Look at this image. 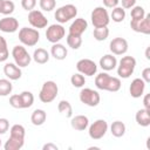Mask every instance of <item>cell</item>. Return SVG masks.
<instances>
[{
  "label": "cell",
  "instance_id": "obj_1",
  "mask_svg": "<svg viewBox=\"0 0 150 150\" xmlns=\"http://www.w3.org/2000/svg\"><path fill=\"white\" fill-rule=\"evenodd\" d=\"M9 138L6 141L5 150H20L25 144V127L21 124H14L9 130Z\"/></svg>",
  "mask_w": 150,
  "mask_h": 150
},
{
  "label": "cell",
  "instance_id": "obj_2",
  "mask_svg": "<svg viewBox=\"0 0 150 150\" xmlns=\"http://www.w3.org/2000/svg\"><path fill=\"white\" fill-rule=\"evenodd\" d=\"M95 86L101 90L115 93L121 89L122 83L118 77L110 76L108 73H100L95 77Z\"/></svg>",
  "mask_w": 150,
  "mask_h": 150
},
{
  "label": "cell",
  "instance_id": "obj_3",
  "mask_svg": "<svg viewBox=\"0 0 150 150\" xmlns=\"http://www.w3.org/2000/svg\"><path fill=\"white\" fill-rule=\"evenodd\" d=\"M116 67H117V75L121 79H129L136 68V59L130 55L123 56L120 60V62H117Z\"/></svg>",
  "mask_w": 150,
  "mask_h": 150
},
{
  "label": "cell",
  "instance_id": "obj_4",
  "mask_svg": "<svg viewBox=\"0 0 150 150\" xmlns=\"http://www.w3.org/2000/svg\"><path fill=\"white\" fill-rule=\"evenodd\" d=\"M57 93H59V87L56 82L46 81L41 87V90L39 93V98L42 103H50L56 98Z\"/></svg>",
  "mask_w": 150,
  "mask_h": 150
},
{
  "label": "cell",
  "instance_id": "obj_5",
  "mask_svg": "<svg viewBox=\"0 0 150 150\" xmlns=\"http://www.w3.org/2000/svg\"><path fill=\"white\" fill-rule=\"evenodd\" d=\"M19 40L23 46L33 47L35 46L40 40V33L35 28H28L22 27L19 30Z\"/></svg>",
  "mask_w": 150,
  "mask_h": 150
},
{
  "label": "cell",
  "instance_id": "obj_6",
  "mask_svg": "<svg viewBox=\"0 0 150 150\" xmlns=\"http://www.w3.org/2000/svg\"><path fill=\"white\" fill-rule=\"evenodd\" d=\"M76 15H77V8L75 5H71V4H67V5L59 7L54 14L56 21L61 25L74 19Z\"/></svg>",
  "mask_w": 150,
  "mask_h": 150
},
{
  "label": "cell",
  "instance_id": "obj_7",
  "mask_svg": "<svg viewBox=\"0 0 150 150\" xmlns=\"http://www.w3.org/2000/svg\"><path fill=\"white\" fill-rule=\"evenodd\" d=\"M90 19H91V23L94 26V28L97 27H107L110 22V15L108 13V11L104 7H95L90 14Z\"/></svg>",
  "mask_w": 150,
  "mask_h": 150
},
{
  "label": "cell",
  "instance_id": "obj_8",
  "mask_svg": "<svg viewBox=\"0 0 150 150\" xmlns=\"http://www.w3.org/2000/svg\"><path fill=\"white\" fill-rule=\"evenodd\" d=\"M12 56L14 59V63L20 68H25L29 66L32 61V56L28 54L27 49L23 46H14L12 49Z\"/></svg>",
  "mask_w": 150,
  "mask_h": 150
},
{
  "label": "cell",
  "instance_id": "obj_9",
  "mask_svg": "<svg viewBox=\"0 0 150 150\" xmlns=\"http://www.w3.org/2000/svg\"><path fill=\"white\" fill-rule=\"evenodd\" d=\"M79 97L80 101L88 107H96L101 101L100 94L91 88H82L79 94Z\"/></svg>",
  "mask_w": 150,
  "mask_h": 150
},
{
  "label": "cell",
  "instance_id": "obj_10",
  "mask_svg": "<svg viewBox=\"0 0 150 150\" xmlns=\"http://www.w3.org/2000/svg\"><path fill=\"white\" fill-rule=\"evenodd\" d=\"M108 131V123L105 120H96L94 123H91L89 125V130H88V134H89V137L91 139H101Z\"/></svg>",
  "mask_w": 150,
  "mask_h": 150
},
{
  "label": "cell",
  "instance_id": "obj_11",
  "mask_svg": "<svg viewBox=\"0 0 150 150\" xmlns=\"http://www.w3.org/2000/svg\"><path fill=\"white\" fill-rule=\"evenodd\" d=\"M64 35H66V29L61 23L50 25L46 30V39L52 43L60 42L64 38Z\"/></svg>",
  "mask_w": 150,
  "mask_h": 150
},
{
  "label": "cell",
  "instance_id": "obj_12",
  "mask_svg": "<svg viewBox=\"0 0 150 150\" xmlns=\"http://www.w3.org/2000/svg\"><path fill=\"white\" fill-rule=\"evenodd\" d=\"M76 69L84 76H94L97 71V66L90 59H81L76 63Z\"/></svg>",
  "mask_w": 150,
  "mask_h": 150
},
{
  "label": "cell",
  "instance_id": "obj_13",
  "mask_svg": "<svg viewBox=\"0 0 150 150\" xmlns=\"http://www.w3.org/2000/svg\"><path fill=\"white\" fill-rule=\"evenodd\" d=\"M28 22L30 23L32 27L34 28H45L48 25V19L43 15L41 11L33 9L28 13Z\"/></svg>",
  "mask_w": 150,
  "mask_h": 150
},
{
  "label": "cell",
  "instance_id": "obj_14",
  "mask_svg": "<svg viewBox=\"0 0 150 150\" xmlns=\"http://www.w3.org/2000/svg\"><path fill=\"white\" fill-rule=\"evenodd\" d=\"M130 27L136 33L149 35L150 34V14H145V16L141 20H131Z\"/></svg>",
  "mask_w": 150,
  "mask_h": 150
},
{
  "label": "cell",
  "instance_id": "obj_15",
  "mask_svg": "<svg viewBox=\"0 0 150 150\" xmlns=\"http://www.w3.org/2000/svg\"><path fill=\"white\" fill-rule=\"evenodd\" d=\"M109 49L114 55H123L128 52V41L123 38H115L110 41Z\"/></svg>",
  "mask_w": 150,
  "mask_h": 150
},
{
  "label": "cell",
  "instance_id": "obj_16",
  "mask_svg": "<svg viewBox=\"0 0 150 150\" xmlns=\"http://www.w3.org/2000/svg\"><path fill=\"white\" fill-rule=\"evenodd\" d=\"M19 29V21L13 16L0 19V30L4 33H14Z\"/></svg>",
  "mask_w": 150,
  "mask_h": 150
},
{
  "label": "cell",
  "instance_id": "obj_17",
  "mask_svg": "<svg viewBox=\"0 0 150 150\" xmlns=\"http://www.w3.org/2000/svg\"><path fill=\"white\" fill-rule=\"evenodd\" d=\"M88 28V22L86 19L83 18H77L75 19L71 25L69 26V33L68 34H73V35H77L81 36Z\"/></svg>",
  "mask_w": 150,
  "mask_h": 150
},
{
  "label": "cell",
  "instance_id": "obj_18",
  "mask_svg": "<svg viewBox=\"0 0 150 150\" xmlns=\"http://www.w3.org/2000/svg\"><path fill=\"white\" fill-rule=\"evenodd\" d=\"M4 74L6 75V77L11 81H16L21 77L22 75V71L20 69L19 66H16L15 63H12V62H7L5 66H4Z\"/></svg>",
  "mask_w": 150,
  "mask_h": 150
},
{
  "label": "cell",
  "instance_id": "obj_19",
  "mask_svg": "<svg viewBox=\"0 0 150 150\" xmlns=\"http://www.w3.org/2000/svg\"><path fill=\"white\" fill-rule=\"evenodd\" d=\"M145 84H146V83H145L142 79H139V77L132 80L131 83H130V87H129V93H130L131 97H134V98L141 97V96L144 94Z\"/></svg>",
  "mask_w": 150,
  "mask_h": 150
},
{
  "label": "cell",
  "instance_id": "obj_20",
  "mask_svg": "<svg viewBox=\"0 0 150 150\" xmlns=\"http://www.w3.org/2000/svg\"><path fill=\"white\" fill-rule=\"evenodd\" d=\"M70 125L74 130H77V131H83L88 128L89 125V120L87 116L84 115H76L74 117H71L70 120Z\"/></svg>",
  "mask_w": 150,
  "mask_h": 150
},
{
  "label": "cell",
  "instance_id": "obj_21",
  "mask_svg": "<svg viewBox=\"0 0 150 150\" xmlns=\"http://www.w3.org/2000/svg\"><path fill=\"white\" fill-rule=\"evenodd\" d=\"M116 66H117V59L116 56H114V54H105L100 59V67L105 71L115 69Z\"/></svg>",
  "mask_w": 150,
  "mask_h": 150
},
{
  "label": "cell",
  "instance_id": "obj_22",
  "mask_svg": "<svg viewBox=\"0 0 150 150\" xmlns=\"http://www.w3.org/2000/svg\"><path fill=\"white\" fill-rule=\"evenodd\" d=\"M50 55L55 59V60H59V61H62L67 57L68 55V50L67 48L62 45V43H53L52 48H50Z\"/></svg>",
  "mask_w": 150,
  "mask_h": 150
},
{
  "label": "cell",
  "instance_id": "obj_23",
  "mask_svg": "<svg viewBox=\"0 0 150 150\" xmlns=\"http://www.w3.org/2000/svg\"><path fill=\"white\" fill-rule=\"evenodd\" d=\"M135 120H136L138 125L149 127L150 125V110H148L145 108L137 110V112L135 115Z\"/></svg>",
  "mask_w": 150,
  "mask_h": 150
},
{
  "label": "cell",
  "instance_id": "obj_24",
  "mask_svg": "<svg viewBox=\"0 0 150 150\" xmlns=\"http://www.w3.org/2000/svg\"><path fill=\"white\" fill-rule=\"evenodd\" d=\"M46 120H47V114L43 109H35L30 115V122L36 127L42 125L46 122Z\"/></svg>",
  "mask_w": 150,
  "mask_h": 150
},
{
  "label": "cell",
  "instance_id": "obj_25",
  "mask_svg": "<svg viewBox=\"0 0 150 150\" xmlns=\"http://www.w3.org/2000/svg\"><path fill=\"white\" fill-rule=\"evenodd\" d=\"M33 60L39 64H45L49 61V53L45 48H38L33 53Z\"/></svg>",
  "mask_w": 150,
  "mask_h": 150
},
{
  "label": "cell",
  "instance_id": "obj_26",
  "mask_svg": "<svg viewBox=\"0 0 150 150\" xmlns=\"http://www.w3.org/2000/svg\"><path fill=\"white\" fill-rule=\"evenodd\" d=\"M125 130H127L125 124H124L122 121H115V122H112L111 125H110V132H111V135H112L114 137H117V138L124 136Z\"/></svg>",
  "mask_w": 150,
  "mask_h": 150
},
{
  "label": "cell",
  "instance_id": "obj_27",
  "mask_svg": "<svg viewBox=\"0 0 150 150\" xmlns=\"http://www.w3.org/2000/svg\"><path fill=\"white\" fill-rule=\"evenodd\" d=\"M57 110H59V112H60L61 115H63V116L67 117V118H69V117L73 116V107H71V104H70L68 101H66V100H62V101L59 102V104H57Z\"/></svg>",
  "mask_w": 150,
  "mask_h": 150
},
{
  "label": "cell",
  "instance_id": "obj_28",
  "mask_svg": "<svg viewBox=\"0 0 150 150\" xmlns=\"http://www.w3.org/2000/svg\"><path fill=\"white\" fill-rule=\"evenodd\" d=\"M19 95H20L22 109H26V108H29V107L33 105V103H34V95H33L30 91L25 90V91L20 93Z\"/></svg>",
  "mask_w": 150,
  "mask_h": 150
},
{
  "label": "cell",
  "instance_id": "obj_29",
  "mask_svg": "<svg viewBox=\"0 0 150 150\" xmlns=\"http://www.w3.org/2000/svg\"><path fill=\"white\" fill-rule=\"evenodd\" d=\"M110 19H112L114 22H122L125 19V9L122 7H114L110 14Z\"/></svg>",
  "mask_w": 150,
  "mask_h": 150
},
{
  "label": "cell",
  "instance_id": "obj_30",
  "mask_svg": "<svg viewBox=\"0 0 150 150\" xmlns=\"http://www.w3.org/2000/svg\"><path fill=\"white\" fill-rule=\"evenodd\" d=\"M13 90V84L8 79H0V96H8Z\"/></svg>",
  "mask_w": 150,
  "mask_h": 150
},
{
  "label": "cell",
  "instance_id": "obj_31",
  "mask_svg": "<svg viewBox=\"0 0 150 150\" xmlns=\"http://www.w3.org/2000/svg\"><path fill=\"white\" fill-rule=\"evenodd\" d=\"M93 35H94V39L96 41H104L109 36V29H108V27H97V28H94Z\"/></svg>",
  "mask_w": 150,
  "mask_h": 150
},
{
  "label": "cell",
  "instance_id": "obj_32",
  "mask_svg": "<svg viewBox=\"0 0 150 150\" xmlns=\"http://www.w3.org/2000/svg\"><path fill=\"white\" fill-rule=\"evenodd\" d=\"M67 45L68 47H70L71 49H79L82 45V38L77 36V35H73V34H68L67 35Z\"/></svg>",
  "mask_w": 150,
  "mask_h": 150
},
{
  "label": "cell",
  "instance_id": "obj_33",
  "mask_svg": "<svg viewBox=\"0 0 150 150\" xmlns=\"http://www.w3.org/2000/svg\"><path fill=\"white\" fill-rule=\"evenodd\" d=\"M9 56V50L7 46V41L4 36H0V62H5Z\"/></svg>",
  "mask_w": 150,
  "mask_h": 150
},
{
  "label": "cell",
  "instance_id": "obj_34",
  "mask_svg": "<svg viewBox=\"0 0 150 150\" xmlns=\"http://www.w3.org/2000/svg\"><path fill=\"white\" fill-rule=\"evenodd\" d=\"M70 82L75 88H82L86 84V77L84 75H82L81 73H76L73 74L70 77Z\"/></svg>",
  "mask_w": 150,
  "mask_h": 150
},
{
  "label": "cell",
  "instance_id": "obj_35",
  "mask_svg": "<svg viewBox=\"0 0 150 150\" xmlns=\"http://www.w3.org/2000/svg\"><path fill=\"white\" fill-rule=\"evenodd\" d=\"M145 11L142 6H134L131 8L130 15H131V20H141L145 16Z\"/></svg>",
  "mask_w": 150,
  "mask_h": 150
},
{
  "label": "cell",
  "instance_id": "obj_36",
  "mask_svg": "<svg viewBox=\"0 0 150 150\" xmlns=\"http://www.w3.org/2000/svg\"><path fill=\"white\" fill-rule=\"evenodd\" d=\"M14 8H15V6H14V2L13 1H11V0H4L0 13L4 14V15H9V14H12L14 12Z\"/></svg>",
  "mask_w": 150,
  "mask_h": 150
},
{
  "label": "cell",
  "instance_id": "obj_37",
  "mask_svg": "<svg viewBox=\"0 0 150 150\" xmlns=\"http://www.w3.org/2000/svg\"><path fill=\"white\" fill-rule=\"evenodd\" d=\"M40 8L45 12H52L55 6H56V1L55 0H40L39 1Z\"/></svg>",
  "mask_w": 150,
  "mask_h": 150
},
{
  "label": "cell",
  "instance_id": "obj_38",
  "mask_svg": "<svg viewBox=\"0 0 150 150\" xmlns=\"http://www.w3.org/2000/svg\"><path fill=\"white\" fill-rule=\"evenodd\" d=\"M9 104H11V107H13V108H15V109H22L20 95H19V94L12 95V96L9 97Z\"/></svg>",
  "mask_w": 150,
  "mask_h": 150
},
{
  "label": "cell",
  "instance_id": "obj_39",
  "mask_svg": "<svg viewBox=\"0 0 150 150\" xmlns=\"http://www.w3.org/2000/svg\"><path fill=\"white\" fill-rule=\"evenodd\" d=\"M21 6L25 11L30 12L36 6V0H21Z\"/></svg>",
  "mask_w": 150,
  "mask_h": 150
},
{
  "label": "cell",
  "instance_id": "obj_40",
  "mask_svg": "<svg viewBox=\"0 0 150 150\" xmlns=\"http://www.w3.org/2000/svg\"><path fill=\"white\" fill-rule=\"evenodd\" d=\"M8 129H9V121L5 117H1L0 118V135L6 134Z\"/></svg>",
  "mask_w": 150,
  "mask_h": 150
},
{
  "label": "cell",
  "instance_id": "obj_41",
  "mask_svg": "<svg viewBox=\"0 0 150 150\" xmlns=\"http://www.w3.org/2000/svg\"><path fill=\"white\" fill-rule=\"evenodd\" d=\"M145 83H149L150 82V67H146L143 69L142 71V77H141Z\"/></svg>",
  "mask_w": 150,
  "mask_h": 150
},
{
  "label": "cell",
  "instance_id": "obj_42",
  "mask_svg": "<svg viewBox=\"0 0 150 150\" xmlns=\"http://www.w3.org/2000/svg\"><path fill=\"white\" fill-rule=\"evenodd\" d=\"M122 2V8L128 9V8H132L136 5V0H121Z\"/></svg>",
  "mask_w": 150,
  "mask_h": 150
},
{
  "label": "cell",
  "instance_id": "obj_43",
  "mask_svg": "<svg viewBox=\"0 0 150 150\" xmlns=\"http://www.w3.org/2000/svg\"><path fill=\"white\" fill-rule=\"evenodd\" d=\"M120 0H103V5L107 8H114L118 5Z\"/></svg>",
  "mask_w": 150,
  "mask_h": 150
},
{
  "label": "cell",
  "instance_id": "obj_44",
  "mask_svg": "<svg viewBox=\"0 0 150 150\" xmlns=\"http://www.w3.org/2000/svg\"><path fill=\"white\" fill-rule=\"evenodd\" d=\"M143 105L145 109L150 110V94H145L143 98Z\"/></svg>",
  "mask_w": 150,
  "mask_h": 150
},
{
  "label": "cell",
  "instance_id": "obj_45",
  "mask_svg": "<svg viewBox=\"0 0 150 150\" xmlns=\"http://www.w3.org/2000/svg\"><path fill=\"white\" fill-rule=\"evenodd\" d=\"M42 149H43V150H57L59 146H57L56 144H53V143H47V144L43 145Z\"/></svg>",
  "mask_w": 150,
  "mask_h": 150
},
{
  "label": "cell",
  "instance_id": "obj_46",
  "mask_svg": "<svg viewBox=\"0 0 150 150\" xmlns=\"http://www.w3.org/2000/svg\"><path fill=\"white\" fill-rule=\"evenodd\" d=\"M149 50H150V47H148V48H146V50H145V57H146V60H150V55H149Z\"/></svg>",
  "mask_w": 150,
  "mask_h": 150
},
{
  "label": "cell",
  "instance_id": "obj_47",
  "mask_svg": "<svg viewBox=\"0 0 150 150\" xmlns=\"http://www.w3.org/2000/svg\"><path fill=\"white\" fill-rule=\"evenodd\" d=\"M2 1L4 0H0V11H1V6H2Z\"/></svg>",
  "mask_w": 150,
  "mask_h": 150
},
{
  "label": "cell",
  "instance_id": "obj_48",
  "mask_svg": "<svg viewBox=\"0 0 150 150\" xmlns=\"http://www.w3.org/2000/svg\"><path fill=\"white\" fill-rule=\"evenodd\" d=\"M0 146H1V139H0Z\"/></svg>",
  "mask_w": 150,
  "mask_h": 150
}]
</instances>
